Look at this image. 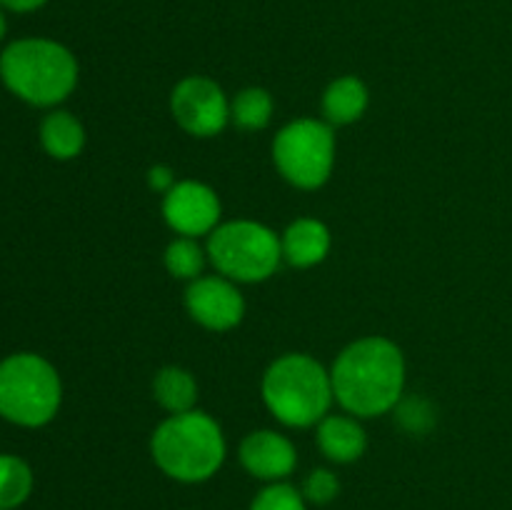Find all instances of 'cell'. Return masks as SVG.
Listing matches in <instances>:
<instances>
[{"mask_svg": "<svg viewBox=\"0 0 512 510\" xmlns=\"http://www.w3.org/2000/svg\"><path fill=\"white\" fill-rule=\"evenodd\" d=\"M78 60L63 43L50 38L13 40L0 53V80L23 103L55 108L78 85Z\"/></svg>", "mask_w": 512, "mask_h": 510, "instance_id": "3", "label": "cell"}, {"mask_svg": "<svg viewBox=\"0 0 512 510\" xmlns=\"http://www.w3.org/2000/svg\"><path fill=\"white\" fill-rule=\"evenodd\" d=\"M5 30H8V25H5V15H3V10H0V40L5 38Z\"/></svg>", "mask_w": 512, "mask_h": 510, "instance_id": "25", "label": "cell"}, {"mask_svg": "<svg viewBox=\"0 0 512 510\" xmlns=\"http://www.w3.org/2000/svg\"><path fill=\"white\" fill-rule=\"evenodd\" d=\"M305 503L313 505H328L338 498L340 480L330 468H315L305 475L303 485H300Z\"/></svg>", "mask_w": 512, "mask_h": 510, "instance_id": "22", "label": "cell"}, {"mask_svg": "<svg viewBox=\"0 0 512 510\" xmlns=\"http://www.w3.org/2000/svg\"><path fill=\"white\" fill-rule=\"evenodd\" d=\"M208 260L233 283H263L283 263L280 235L258 220H228L208 235Z\"/></svg>", "mask_w": 512, "mask_h": 510, "instance_id": "6", "label": "cell"}, {"mask_svg": "<svg viewBox=\"0 0 512 510\" xmlns=\"http://www.w3.org/2000/svg\"><path fill=\"white\" fill-rule=\"evenodd\" d=\"M238 455L243 468L263 483L288 480L298 465V450H295L293 440L270 428L253 430L245 435Z\"/></svg>", "mask_w": 512, "mask_h": 510, "instance_id": "11", "label": "cell"}, {"mask_svg": "<svg viewBox=\"0 0 512 510\" xmlns=\"http://www.w3.org/2000/svg\"><path fill=\"white\" fill-rule=\"evenodd\" d=\"M40 145L53 160H73L85 148V125L68 110H50L38 128Z\"/></svg>", "mask_w": 512, "mask_h": 510, "instance_id": "15", "label": "cell"}, {"mask_svg": "<svg viewBox=\"0 0 512 510\" xmlns=\"http://www.w3.org/2000/svg\"><path fill=\"white\" fill-rule=\"evenodd\" d=\"M33 493V470L23 458L0 453V510H15Z\"/></svg>", "mask_w": 512, "mask_h": 510, "instance_id": "19", "label": "cell"}, {"mask_svg": "<svg viewBox=\"0 0 512 510\" xmlns=\"http://www.w3.org/2000/svg\"><path fill=\"white\" fill-rule=\"evenodd\" d=\"M370 105V90L358 75H340L323 93V120L333 128L358 123Z\"/></svg>", "mask_w": 512, "mask_h": 510, "instance_id": "14", "label": "cell"}, {"mask_svg": "<svg viewBox=\"0 0 512 510\" xmlns=\"http://www.w3.org/2000/svg\"><path fill=\"white\" fill-rule=\"evenodd\" d=\"M145 178H148V188L158 195H165L175 183H178V178H175V170L170 168V165H163V163L153 165Z\"/></svg>", "mask_w": 512, "mask_h": 510, "instance_id": "23", "label": "cell"}, {"mask_svg": "<svg viewBox=\"0 0 512 510\" xmlns=\"http://www.w3.org/2000/svg\"><path fill=\"white\" fill-rule=\"evenodd\" d=\"M153 398L168 415L188 413L198 403V380L180 365H165L153 378Z\"/></svg>", "mask_w": 512, "mask_h": 510, "instance_id": "16", "label": "cell"}, {"mask_svg": "<svg viewBox=\"0 0 512 510\" xmlns=\"http://www.w3.org/2000/svg\"><path fill=\"white\" fill-rule=\"evenodd\" d=\"M63 383L50 360L13 353L0 360V418L20 428H43L58 415Z\"/></svg>", "mask_w": 512, "mask_h": 510, "instance_id": "5", "label": "cell"}, {"mask_svg": "<svg viewBox=\"0 0 512 510\" xmlns=\"http://www.w3.org/2000/svg\"><path fill=\"white\" fill-rule=\"evenodd\" d=\"M265 408L285 428H313L335 403L330 370L308 353H285L260 380Z\"/></svg>", "mask_w": 512, "mask_h": 510, "instance_id": "4", "label": "cell"}, {"mask_svg": "<svg viewBox=\"0 0 512 510\" xmlns=\"http://www.w3.org/2000/svg\"><path fill=\"white\" fill-rule=\"evenodd\" d=\"M315 443L330 463L348 465L363 458L368 450V435L355 415L328 413L315 425Z\"/></svg>", "mask_w": 512, "mask_h": 510, "instance_id": "12", "label": "cell"}, {"mask_svg": "<svg viewBox=\"0 0 512 510\" xmlns=\"http://www.w3.org/2000/svg\"><path fill=\"white\" fill-rule=\"evenodd\" d=\"M185 310L205 330L228 333L245 318V298L225 275H200L185 288Z\"/></svg>", "mask_w": 512, "mask_h": 510, "instance_id": "10", "label": "cell"}, {"mask_svg": "<svg viewBox=\"0 0 512 510\" xmlns=\"http://www.w3.org/2000/svg\"><path fill=\"white\" fill-rule=\"evenodd\" d=\"M170 115L193 138H213L230 125V98L208 75H188L170 90Z\"/></svg>", "mask_w": 512, "mask_h": 510, "instance_id": "8", "label": "cell"}, {"mask_svg": "<svg viewBox=\"0 0 512 510\" xmlns=\"http://www.w3.org/2000/svg\"><path fill=\"white\" fill-rule=\"evenodd\" d=\"M335 403L360 420L393 413L405 395L408 365L398 343L365 335L340 350L330 368Z\"/></svg>", "mask_w": 512, "mask_h": 510, "instance_id": "1", "label": "cell"}, {"mask_svg": "<svg viewBox=\"0 0 512 510\" xmlns=\"http://www.w3.org/2000/svg\"><path fill=\"white\" fill-rule=\"evenodd\" d=\"M275 100L270 90L250 85L235 93L230 98V123L235 128L245 130V133H255V130H265L273 120Z\"/></svg>", "mask_w": 512, "mask_h": 510, "instance_id": "17", "label": "cell"}, {"mask_svg": "<svg viewBox=\"0 0 512 510\" xmlns=\"http://www.w3.org/2000/svg\"><path fill=\"white\" fill-rule=\"evenodd\" d=\"M160 210L168 228L185 238H208L223 223L220 195L200 180H178L163 195Z\"/></svg>", "mask_w": 512, "mask_h": 510, "instance_id": "9", "label": "cell"}, {"mask_svg": "<svg viewBox=\"0 0 512 510\" xmlns=\"http://www.w3.org/2000/svg\"><path fill=\"white\" fill-rule=\"evenodd\" d=\"M333 248L330 228L318 218H298L280 235V250L283 260L293 268H315L323 263Z\"/></svg>", "mask_w": 512, "mask_h": 510, "instance_id": "13", "label": "cell"}, {"mask_svg": "<svg viewBox=\"0 0 512 510\" xmlns=\"http://www.w3.org/2000/svg\"><path fill=\"white\" fill-rule=\"evenodd\" d=\"M48 0H0V8L13 10V13H33V10L43 8Z\"/></svg>", "mask_w": 512, "mask_h": 510, "instance_id": "24", "label": "cell"}, {"mask_svg": "<svg viewBox=\"0 0 512 510\" xmlns=\"http://www.w3.org/2000/svg\"><path fill=\"white\" fill-rule=\"evenodd\" d=\"M250 510H308V503L295 485L280 480L265 485L250 503Z\"/></svg>", "mask_w": 512, "mask_h": 510, "instance_id": "21", "label": "cell"}, {"mask_svg": "<svg viewBox=\"0 0 512 510\" xmlns=\"http://www.w3.org/2000/svg\"><path fill=\"white\" fill-rule=\"evenodd\" d=\"M150 455L160 473L178 483H205L223 468L228 440L213 415L203 410L168 415L150 435Z\"/></svg>", "mask_w": 512, "mask_h": 510, "instance_id": "2", "label": "cell"}, {"mask_svg": "<svg viewBox=\"0 0 512 510\" xmlns=\"http://www.w3.org/2000/svg\"><path fill=\"white\" fill-rule=\"evenodd\" d=\"M273 163L290 185L318 190L335 168V128L323 118H298L285 123L273 138Z\"/></svg>", "mask_w": 512, "mask_h": 510, "instance_id": "7", "label": "cell"}, {"mask_svg": "<svg viewBox=\"0 0 512 510\" xmlns=\"http://www.w3.org/2000/svg\"><path fill=\"white\" fill-rule=\"evenodd\" d=\"M165 270L173 275L175 280H185V283H193L195 278L205 275V263H208V250L198 243V238H185L178 235L168 243L163 253Z\"/></svg>", "mask_w": 512, "mask_h": 510, "instance_id": "18", "label": "cell"}, {"mask_svg": "<svg viewBox=\"0 0 512 510\" xmlns=\"http://www.w3.org/2000/svg\"><path fill=\"white\" fill-rule=\"evenodd\" d=\"M393 413L395 423L408 435H428L438 425V410L423 395H403Z\"/></svg>", "mask_w": 512, "mask_h": 510, "instance_id": "20", "label": "cell"}]
</instances>
